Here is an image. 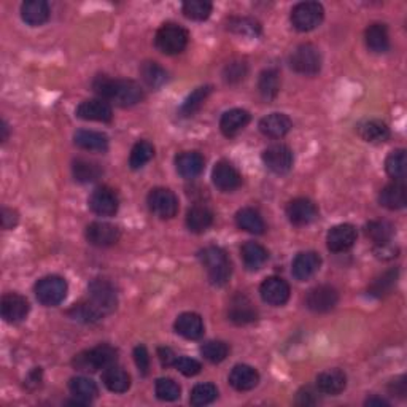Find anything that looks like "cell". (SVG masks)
Masks as SVG:
<instances>
[{
	"label": "cell",
	"instance_id": "d6a6232c",
	"mask_svg": "<svg viewBox=\"0 0 407 407\" xmlns=\"http://www.w3.org/2000/svg\"><path fill=\"white\" fill-rule=\"evenodd\" d=\"M213 225V212L206 206H194L186 213V226L191 233L201 234Z\"/></svg>",
	"mask_w": 407,
	"mask_h": 407
},
{
	"label": "cell",
	"instance_id": "680465c9",
	"mask_svg": "<svg viewBox=\"0 0 407 407\" xmlns=\"http://www.w3.org/2000/svg\"><path fill=\"white\" fill-rule=\"evenodd\" d=\"M390 391L393 393V395H398V396L403 398L406 395V391H407L406 377L401 376L399 379H396V381H393L391 385H390Z\"/></svg>",
	"mask_w": 407,
	"mask_h": 407
},
{
	"label": "cell",
	"instance_id": "9c48e42d",
	"mask_svg": "<svg viewBox=\"0 0 407 407\" xmlns=\"http://www.w3.org/2000/svg\"><path fill=\"white\" fill-rule=\"evenodd\" d=\"M148 208L161 220H171L179 212V199L167 188H154L147 198Z\"/></svg>",
	"mask_w": 407,
	"mask_h": 407
},
{
	"label": "cell",
	"instance_id": "8d00e7d4",
	"mask_svg": "<svg viewBox=\"0 0 407 407\" xmlns=\"http://www.w3.org/2000/svg\"><path fill=\"white\" fill-rule=\"evenodd\" d=\"M69 390L73 396L80 399V401H83L85 404H90L99 393L96 382L91 381L90 377H83V376L70 379Z\"/></svg>",
	"mask_w": 407,
	"mask_h": 407
},
{
	"label": "cell",
	"instance_id": "f907efd6",
	"mask_svg": "<svg viewBox=\"0 0 407 407\" xmlns=\"http://www.w3.org/2000/svg\"><path fill=\"white\" fill-rule=\"evenodd\" d=\"M201 354L210 363H221L226 359L229 347L221 341H208L201 347Z\"/></svg>",
	"mask_w": 407,
	"mask_h": 407
},
{
	"label": "cell",
	"instance_id": "b9f144b4",
	"mask_svg": "<svg viewBox=\"0 0 407 407\" xmlns=\"http://www.w3.org/2000/svg\"><path fill=\"white\" fill-rule=\"evenodd\" d=\"M154 156V147L147 140H139L137 144L132 147L131 156H129V166L134 171L144 167L147 162H150Z\"/></svg>",
	"mask_w": 407,
	"mask_h": 407
},
{
	"label": "cell",
	"instance_id": "e0dca14e",
	"mask_svg": "<svg viewBox=\"0 0 407 407\" xmlns=\"http://www.w3.org/2000/svg\"><path fill=\"white\" fill-rule=\"evenodd\" d=\"M356 242V229L355 226L344 223V225H337L329 229L327 243L328 248L332 253H342L347 252Z\"/></svg>",
	"mask_w": 407,
	"mask_h": 407
},
{
	"label": "cell",
	"instance_id": "94428289",
	"mask_svg": "<svg viewBox=\"0 0 407 407\" xmlns=\"http://www.w3.org/2000/svg\"><path fill=\"white\" fill-rule=\"evenodd\" d=\"M366 406H388V403L385 401L382 398H369L368 401H366Z\"/></svg>",
	"mask_w": 407,
	"mask_h": 407
},
{
	"label": "cell",
	"instance_id": "ac0fdd59",
	"mask_svg": "<svg viewBox=\"0 0 407 407\" xmlns=\"http://www.w3.org/2000/svg\"><path fill=\"white\" fill-rule=\"evenodd\" d=\"M260 293L264 302L270 305H283L290 300V285L285 282L280 277H268L266 280L261 283Z\"/></svg>",
	"mask_w": 407,
	"mask_h": 407
},
{
	"label": "cell",
	"instance_id": "9f6ffc18",
	"mask_svg": "<svg viewBox=\"0 0 407 407\" xmlns=\"http://www.w3.org/2000/svg\"><path fill=\"white\" fill-rule=\"evenodd\" d=\"M317 403V393L312 388H302L300 393H297V404L301 406H312Z\"/></svg>",
	"mask_w": 407,
	"mask_h": 407
},
{
	"label": "cell",
	"instance_id": "1f68e13d",
	"mask_svg": "<svg viewBox=\"0 0 407 407\" xmlns=\"http://www.w3.org/2000/svg\"><path fill=\"white\" fill-rule=\"evenodd\" d=\"M252 117L247 110H242V108H233V110H228L223 115L220 120V129L221 132L226 135V137H234V135L242 131L245 127Z\"/></svg>",
	"mask_w": 407,
	"mask_h": 407
},
{
	"label": "cell",
	"instance_id": "44dd1931",
	"mask_svg": "<svg viewBox=\"0 0 407 407\" xmlns=\"http://www.w3.org/2000/svg\"><path fill=\"white\" fill-rule=\"evenodd\" d=\"M322 266V258L315 252H302L293 260V275L296 280L305 282L314 277Z\"/></svg>",
	"mask_w": 407,
	"mask_h": 407
},
{
	"label": "cell",
	"instance_id": "e575fe53",
	"mask_svg": "<svg viewBox=\"0 0 407 407\" xmlns=\"http://www.w3.org/2000/svg\"><path fill=\"white\" fill-rule=\"evenodd\" d=\"M236 223L240 229L247 231L250 234L260 236L266 231V225H264L263 216L260 212H256L255 208H240L239 212L236 213Z\"/></svg>",
	"mask_w": 407,
	"mask_h": 407
},
{
	"label": "cell",
	"instance_id": "681fc988",
	"mask_svg": "<svg viewBox=\"0 0 407 407\" xmlns=\"http://www.w3.org/2000/svg\"><path fill=\"white\" fill-rule=\"evenodd\" d=\"M154 390L156 396H158L161 401H177L181 393L180 385L175 382L174 379H158Z\"/></svg>",
	"mask_w": 407,
	"mask_h": 407
},
{
	"label": "cell",
	"instance_id": "7402d4cb",
	"mask_svg": "<svg viewBox=\"0 0 407 407\" xmlns=\"http://www.w3.org/2000/svg\"><path fill=\"white\" fill-rule=\"evenodd\" d=\"M293 127L291 120L283 113H270L260 121V131L261 134L270 139H280L285 137Z\"/></svg>",
	"mask_w": 407,
	"mask_h": 407
},
{
	"label": "cell",
	"instance_id": "4fadbf2b",
	"mask_svg": "<svg viewBox=\"0 0 407 407\" xmlns=\"http://www.w3.org/2000/svg\"><path fill=\"white\" fill-rule=\"evenodd\" d=\"M339 293L336 288L329 287V285H320L309 291L307 297H305V304L312 312L317 314H324V312L332 310L337 305Z\"/></svg>",
	"mask_w": 407,
	"mask_h": 407
},
{
	"label": "cell",
	"instance_id": "cb8c5ba5",
	"mask_svg": "<svg viewBox=\"0 0 407 407\" xmlns=\"http://www.w3.org/2000/svg\"><path fill=\"white\" fill-rule=\"evenodd\" d=\"M175 331L189 341H198L204 336V322L201 315L194 314V312H185V314L179 315L175 320Z\"/></svg>",
	"mask_w": 407,
	"mask_h": 407
},
{
	"label": "cell",
	"instance_id": "11a10c76",
	"mask_svg": "<svg viewBox=\"0 0 407 407\" xmlns=\"http://www.w3.org/2000/svg\"><path fill=\"white\" fill-rule=\"evenodd\" d=\"M134 359L140 371V374L147 376L148 369H150V355H148L145 345H137V347L134 349Z\"/></svg>",
	"mask_w": 407,
	"mask_h": 407
},
{
	"label": "cell",
	"instance_id": "6125c7cd",
	"mask_svg": "<svg viewBox=\"0 0 407 407\" xmlns=\"http://www.w3.org/2000/svg\"><path fill=\"white\" fill-rule=\"evenodd\" d=\"M0 129H2V140L5 142V140H6V135H9V126H6L5 121L2 123V127H0Z\"/></svg>",
	"mask_w": 407,
	"mask_h": 407
},
{
	"label": "cell",
	"instance_id": "bcb514c9",
	"mask_svg": "<svg viewBox=\"0 0 407 407\" xmlns=\"http://www.w3.org/2000/svg\"><path fill=\"white\" fill-rule=\"evenodd\" d=\"M183 15L194 21H204L212 15V4L207 0H188L181 6Z\"/></svg>",
	"mask_w": 407,
	"mask_h": 407
},
{
	"label": "cell",
	"instance_id": "f6af8a7d",
	"mask_svg": "<svg viewBox=\"0 0 407 407\" xmlns=\"http://www.w3.org/2000/svg\"><path fill=\"white\" fill-rule=\"evenodd\" d=\"M216 396H218V390L213 384H199L191 390V396H189V403L194 407L212 404Z\"/></svg>",
	"mask_w": 407,
	"mask_h": 407
},
{
	"label": "cell",
	"instance_id": "f35d334b",
	"mask_svg": "<svg viewBox=\"0 0 407 407\" xmlns=\"http://www.w3.org/2000/svg\"><path fill=\"white\" fill-rule=\"evenodd\" d=\"M258 90H260L263 99H275L280 91V73L275 69L263 70L260 80H258Z\"/></svg>",
	"mask_w": 407,
	"mask_h": 407
},
{
	"label": "cell",
	"instance_id": "3957f363",
	"mask_svg": "<svg viewBox=\"0 0 407 407\" xmlns=\"http://www.w3.org/2000/svg\"><path fill=\"white\" fill-rule=\"evenodd\" d=\"M118 354L112 345L100 344L91 350H85L73 358V366L78 371L96 372L99 369H107L117 363Z\"/></svg>",
	"mask_w": 407,
	"mask_h": 407
},
{
	"label": "cell",
	"instance_id": "8992f818",
	"mask_svg": "<svg viewBox=\"0 0 407 407\" xmlns=\"http://www.w3.org/2000/svg\"><path fill=\"white\" fill-rule=\"evenodd\" d=\"M69 285L59 275H46L36 283V296L40 304L54 307L65 300Z\"/></svg>",
	"mask_w": 407,
	"mask_h": 407
},
{
	"label": "cell",
	"instance_id": "91938a15",
	"mask_svg": "<svg viewBox=\"0 0 407 407\" xmlns=\"http://www.w3.org/2000/svg\"><path fill=\"white\" fill-rule=\"evenodd\" d=\"M158 355H159V359H161V363L162 366H174V361H175V354H174V350L172 349H169V347H161L158 350Z\"/></svg>",
	"mask_w": 407,
	"mask_h": 407
},
{
	"label": "cell",
	"instance_id": "d4e9b609",
	"mask_svg": "<svg viewBox=\"0 0 407 407\" xmlns=\"http://www.w3.org/2000/svg\"><path fill=\"white\" fill-rule=\"evenodd\" d=\"M345 386H347V376L341 369L324 371L317 377V388L324 395L336 396L345 390Z\"/></svg>",
	"mask_w": 407,
	"mask_h": 407
},
{
	"label": "cell",
	"instance_id": "7c38bea8",
	"mask_svg": "<svg viewBox=\"0 0 407 407\" xmlns=\"http://www.w3.org/2000/svg\"><path fill=\"white\" fill-rule=\"evenodd\" d=\"M121 233L118 226L112 225V223L105 221H96L91 223L90 226L86 228V239L94 247L105 248L112 247L120 240Z\"/></svg>",
	"mask_w": 407,
	"mask_h": 407
},
{
	"label": "cell",
	"instance_id": "ffe728a7",
	"mask_svg": "<svg viewBox=\"0 0 407 407\" xmlns=\"http://www.w3.org/2000/svg\"><path fill=\"white\" fill-rule=\"evenodd\" d=\"M228 317H229L231 322L242 327V324H248V323L256 322L258 310L253 305V302L250 301L247 296L237 295L233 297V300H231Z\"/></svg>",
	"mask_w": 407,
	"mask_h": 407
},
{
	"label": "cell",
	"instance_id": "816d5d0a",
	"mask_svg": "<svg viewBox=\"0 0 407 407\" xmlns=\"http://www.w3.org/2000/svg\"><path fill=\"white\" fill-rule=\"evenodd\" d=\"M398 279V270H388V273H385L382 277H379V279L374 280V283L371 285L369 288V293L372 296H377V297H382L385 295H388L391 288L395 287Z\"/></svg>",
	"mask_w": 407,
	"mask_h": 407
},
{
	"label": "cell",
	"instance_id": "277c9868",
	"mask_svg": "<svg viewBox=\"0 0 407 407\" xmlns=\"http://www.w3.org/2000/svg\"><path fill=\"white\" fill-rule=\"evenodd\" d=\"M189 36L186 29H183L181 26L175 23L162 24L158 32H156V48L161 53L167 54V56H174V54H180L186 48Z\"/></svg>",
	"mask_w": 407,
	"mask_h": 407
},
{
	"label": "cell",
	"instance_id": "f5cc1de1",
	"mask_svg": "<svg viewBox=\"0 0 407 407\" xmlns=\"http://www.w3.org/2000/svg\"><path fill=\"white\" fill-rule=\"evenodd\" d=\"M247 64L243 60H231V63L225 67L223 77L228 83H239L247 75Z\"/></svg>",
	"mask_w": 407,
	"mask_h": 407
},
{
	"label": "cell",
	"instance_id": "db71d44e",
	"mask_svg": "<svg viewBox=\"0 0 407 407\" xmlns=\"http://www.w3.org/2000/svg\"><path fill=\"white\" fill-rule=\"evenodd\" d=\"M174 368L177 369L179 372H181L183 376L186 377H193V376H198L202 366L199 361H196L193 358H188V356H177L174 361Z\"/></svg>",
	"mask_w": 407,
	"mask_h": 407
},
{
	"label": "cell",
	"instance_id": "c3c4849f",
	"mask_svg": "<svg viewBox=\"0 0 407 407\" xmlns=\"http://www.w3.org/2000/svg\"><path fill=\"white\" fill-rule=\"evenodd\" d=\"M69 315L73 318V320H78L83 323H96L100 320L102 317H104L90 301L73 305V307L69 310Z\"/></svg>",
	"mask_w": 407,
	"mask_h": 407
},
{
	"label": "cell",
	"instance_id": "7dc6e473",
	"mask_svg": "<svg viewBox=\"0 0 407 407\" xmlns=\"http://www.w3.org/2000/svg\"><path fill=\"white\" fill-rule=\"evenodd\" d=\"M210 92H212V86H202V88H198V90H194L191 94H189L188 99L183 102V105H181L183 117H189V115L198 112L199 108L202 107L204 100L208 97Z\"/></svg>",
	"mask_w": 407,
	"mask_h": 407
},
{
	"label": "cell",
	"instance_id": "ee69618b",
	"mask_svg": "<svg viewBox=\"0 0 407 407\" xmlns=\"http://www.w3.org/2000/svg\"><path fill=\"white\" fill-rule=\"evenodd\" d=\"M364 233L368 239H371L376 245H384V243L391 242L393 226L386 221H369L364 226Z\"/></svg>",
	"mask_w": 407,
	"mask_h": 407
},
{
	"label": "cell",
	"instance_id": "5b68a950",
	"mask_svg": "<svg viewBox=\"0 0 407 407\" xmlns=\"http://www.w3.org/2000/svg\"><path fill=\"white\" fill-rule=\"evenodd\" d=\"M290 65L291 69L301 73V75L314 77L322 70V54L314 45H300L291 54Z\"/></svg>",
	"mask_w": 407,
	"mask_h": 407
},
{
	"label": "cell",
	"instance_id": "836d02e7",
	"mask_svg": "<svg viewBox=\"0 0 407 407\" xmlns=\"http://www.w3.org/2000/svg\"><path fill=\"white\" fill-rule=\"evenodd\" d=\"M240 255L243 264L248 270H258L266 264L269 253L261 243L258 242H245L240 248Z\"/></svg>",
	"mask_w": 407,
	"mask_h": 407
},
{
	"label": "cell",
	"instance_id": "f1b7e54d",
	"mask_svg": "<svg viewBox=\"0 0 407 407\" xmlns=\"http://www.w3.org/2000/svg\"><path fill=\"white\" fill-rule=\"evenodd\" d=\"M21 18L29 26H42L50 19V5L45 0H27L21 5Z\"/></svg>",
	"mask_w": 407,
	"mask_h": 407
},
{
	"label": "cell",
	"instance_id": "2e32d148",
	"mask_svg": "<svg viewBox=\"0 0 407 407\" xmlns=\"http://www.w3.org/2000/svg\"><path fill=\"white\" fill-rule=\"evenodd\" d=\"M213 185L220 189V191L231 193L242 185V177L237 169L228 161L216 162L212 172Z\"/></svg>",
	"mask_w": 407,
	"mask_h": 407
},
{
	"label": "cell",
	"instance_id": "d6986e66",
	"mask_svg": "<svg viewBox=\"0 0 407 407\" xmlns=\"http://www.w3.org/2000/svg\"><path fill=\"white\" fill-rule=\"evenodd\" d=\"M31 310V305L21 295L9 293L2 297L0 304V312L6 323H19L23 322Z\"/></svg>",
	"mask_w": 407,
	"mask_h": 407
},
{
	"label": "cell",
	"instance_id": "4316f807",
	"mask_svg": "<svg viewBox=\"0 0 407 407\" xmlns=\"http://www.w3.org/2000/svg\"><path fill=\"white\" fill-rule=\"evenodd\" d=\"M379 202H381V206L390 210L404 208L407 202V189L404 181H393L390 185L384 186L381 194H379Z\"/></svg>",
	"mask_w": 407,
	"mask_h": 407
},
{
	"label": "cell",
	"instance_id": "8fae6325",
	"mask_svg": "<svg viewBox=\"0 0 407 407\" xmlns=\"http://www.w3.org/2000/svg\"><path fill=\"white\" fill-rule=\"evenodd\" d=\"M90 208L99 216H113L120 208V198L115 189L99 186L90 196Z\"/></svg>",
	"mask_w": 407,
	"mask_h": 407
},
{
	"label": "cell",
	"instance_id": "484cf974",
	"mask_svg": "<svg viewBox=\"0 0 407 407\" xmlns=\"http://www.w3.org/2000/svg\"><path fill=\"white\" fill-rule=\"evenodd\" d=\"M204 156L198 152H183L175 158L177 172L183 179H196L204 171Z\"/></svg>",
	"mask_w": 407,
	"mask_h": 407
},
{
	"label": "cell",
	"instance_id": "30bf717a",
	"mask_svg": "<svg viewBox=\"0 0 407 407\" xmlns=\"http://www.w3.org/2000/svg\"><path fill=\"white\" fill-rule=\"evenodd\" d=\"M293 152L287 145L274 144L263 152V162L274 174H287L293 167Z\"/></svg>",
	"mask_w": 407,
	"mask_h": 407
},
{
	"label": "cell",
	"instance_id": "9a60e30c",
	"mask_svg": "<svg viewBox=\"0 0 407 407\" xmlns=\"http://www.w3.org/2000/svg\"><path fill=\"white\" fill-rule=\"evenodd\" d=\"M287 216L295 226H307L317 220L318 208L314 202L307 198H297L287 206Z\"/></svg>",
	"mask_w": 407,
	"mask_h": 407
},
{
	"label": "cell",
	"instance_id": "603a6c76",
	"mask_svg": "<svg viewBox=\"0 0 407 407\" xmlns=\"http://www.w3.org/2000/svg\"><path fill=\"white\" fill-rule=\"evenodd\" d=\"M260 382V374L252 366L248 364H237L229 374V384L237 391H248L253 390Z\"/></svg>",
	"mask_w": 407,
	"mask_h": 407
},
{
	"label": "cell",
	"instance_id": "ba28073f",
	"mask_svg": "<svg viewBox=\"0 0 407 407\" xmlns=\"http://www.w3.org/2000/svg\"><path fill=\"white\" fill-rule=\"evenodd\" d=\"M90 291V302L102 315L112 314L118 305V295L113 285L105 279H94L88 285Z\"/></svg>",
	"mask_w": 407,
	"mask_h": 407
},
{
	"label": "cell",
	"instance_id": "74e56055",
	"mask_svg": "<svg viewBox=\"0 0 407 407\" xmlns=\"http://www.w3.org/2000/svg\"><path fill=\"white\" fill-rule=\"evenodd\" d=\"M73 171V177H75L77 181L80 183H92L100 179L102 175V167L97 164V162L90 161V159H77L73 161L72 166Z\"/></svg>",
	"mask_w": 407,
	"mask_h": 407
},
{
	"label": "cell",
	"instance_id": "7a4b0ae2",
	"mask_svg": "<svg viewBox=\"0 0 407 407\" xmlns=\"http://www.w3.org/2000/svg\"><path fill=\"white\" fill-rule=\"evenodd\" d=\"M199 258L202 266L207 270L210 283L216 285V287H223V285L228 283L231 274H233V266H231L225 250L215 245L207 247L202 250Z\"/></svg>",
	"mask_w": 407,
	"mask_h": 407
},
{
	"label": "cell",
	"instance_id": "83f0119b",
	"mask_svg": "<svg viewBox=\"0 0 407 407\" xmlns=\"http://www.w3.org/2000/svg\"><path fill=\"white\" fill-rule=\"evenodd\" d=\"M73 142L81 150L86 152H100L104 153L108 150V137L104 132L88 131V129H80L73 135Z\"/></svg>",
	"mask_w": 407,
	"mask_h": 407
},
{
	"label": "cell",
	"instance_id": "5bb4252c",
	"mask_svg": "<svg viewBox=\"0 0 407 407\" xmlns=\"http://www.w3.org/2000/svg\"><path fill=\"white\" fill-rule=\"evenodd\" d=\"M77 117L85 121H99V123H110L113 118L112 105L104 99H90L81 102L77 107Z\"/></svg>",
	"mask_w": 407,
	"mask_h": 407
},
{
	"label": "cell",
	"instance_id": "6f0895ef",
	"mask_svg": "<svg viewBox=\"0 0 407 407\" xmlns=\"http://www.w3.org/2000/svg\"><path fill=\"white\" fill-rule=\"evenodd\" d=\"M16 223H18L16 212H13L11 208H4L2 210V225H4V229H11L13 226H16Z\"/></svg>",
	"mask_w": 407,
	"mask_h": 407
},
{
	"label": "cell",
	"instance_id": "52a82bcc",
	"mask_svg": "<svg viewBox=\"0 0 407 407\" xmlns=\"http://www.w3.org/2000/svg\"><path fill=\"white\" fill-rule=\"evenodd\" d=\"M323 18V5L318 2H301L291 10V24L300 32H310L317 29L322 24Z\"/></svg>",
	"mask_w": 407,
	"mask_h": 407
},
{
	"label": "cell",
	"instance_id": "4dcf8cb0",
	"mask_svg": "<svg viewBox=\"0 0 407 407\" xmlns=\"http://www.w3.org/2000/svg\"><path fill=\"white\" fill-rule=\"evenodd\" d=\"M356 131L364 142H369V144H381V142L388 140L390 137V129L384 121L381 120H366L361 121L356 126Z\"/></svg>",
	"mask_w": 407,
	"mask_h": 407
},
{
	"label": "cell",
	"instance_id": "f546056e",
	"mask_svg": "<svg viewBox=\"0 0 407 407\" xmlns=\"http://www.w3.org/2000/svg\"><path fill=\"white\" fill-rule=\"evenodd\" d=\"M366 46L372 53H386L390 50V36H388V27L382 23L371 24L364 32Z\"/></svg>",
	"mask_w": 407,
	"mask_h": 407
},
{
	"label": "cell",
	"instance_id": "d590c367",
	"mask_svg": "<svg viewBox=\"0 0 407 407\" xmlns=\"http://www.w3.org/2000/svg\"><path fill=\"white\" fill-rule=\"evenodd\" d=\"M102 382L113 393H125L129 390V386H131V376H129L125 369L113 364L104 371Z\"/></svg>",
	"mask_w": 407,
	"mask_h": 407
},
{
	"label": "cell",
	"instance_id": "6da1fadb",
	"mask_svg": "<svg viewBox=\"0 0 407 407\" xmlns=\"http://www.w3.org/2000/svg\"><path fill=\"white\" fill-rule=\"evenodd\" d=\"M92 90L100 99L113 102L118 107H132L144 99V90L132 80L97 75L92 81Z\"/></svg>",
	"mask_w": 407,
	"mask_h": 407
},
{
	"label": "cell",
	"instance_id": "7bdbcfd3",
	"mask_svg": "<svg viewBox=\"0 0 407 407\" xmlns=\"http://www.w3.org/2000/svg\"><path fill=\"white\" fill-rule=\"evenodd\" d=\"M228 29L234 33L245 37H258L261 36V24L253 18H240L233 16L228 21Z\"/></svg>",
	"mask_w": 407,
	"mask_h": 407
},
{
	"label": "cell",
	"instance_id": "ab89813d",
	"mask_svg": "<svg viewBox=\"0 0 407 407\" xmlns=\"http://www.w3.org/2000/svg\"><path fill=\"white\" fill-rule=\"evenodd\" d=\"M385 171L395 181H404L407 175V156L404 150H395L385 161Z\"/></svg>",
	"mask_w": 407,
	"mask_h": 407
},
{
	"label": "cell",
	"instance_id": "60d3db41",
	"mask_svg": "<svg viewBox=\"0 0 407 407\" xmlns=\"http://www.w3.org/2000/svg\"><path fill=\"white\" fill-rule=\"evenodd\" d=\"M140 75L142 80L148 86L153 88V90H158L167 81V72L158 63H153V60H147V63L142 64Z\"/></svg>",
	"mask_w": 407,
	"mask_h": 407
}]
</instances>
